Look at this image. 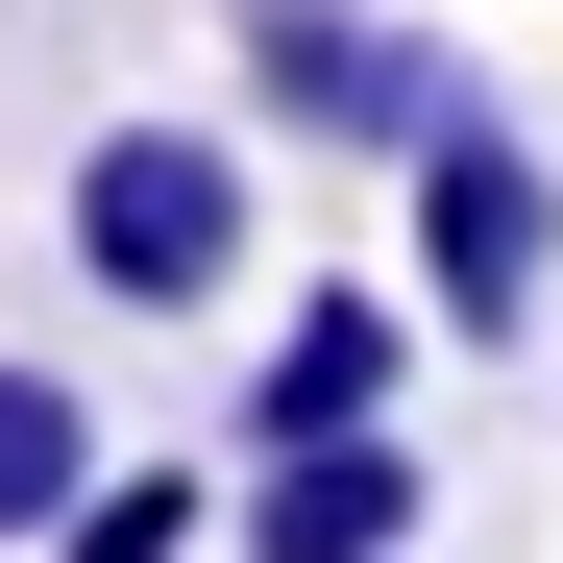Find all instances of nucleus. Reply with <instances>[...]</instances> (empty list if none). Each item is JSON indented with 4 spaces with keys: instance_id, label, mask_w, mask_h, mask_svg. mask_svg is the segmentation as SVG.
I'll return each instance as SVG.
<instances>
[{
    "instance_id": "nucleus-6",
    "label": "nucleus",
    "mask_w": 563,
    "mask_h": 563,
    "mask_svg": "<svg viewBox=\"0 0 563 563\" xmlns=\"http://www.w3.org/2000/svg\"><path fill=\"white\" fill-rule=\"evenodd\" d=\"M74 490H99V417H74L49 367H0V563H49V539H74Z\"/></svg>"
},
{
    "instance_id": "nucleus-7",
    "label": "nucleus",
    "mask_w": 563,
    "mask_h": 563,
    "mask_svg": "<svg viewBox=\"0 0 563 563\" xmlns=\"http://www.w3.org/2000/svg\"><path fill=\"white\" fill-rule=\"evenodd\" d=\"M221 515H245V490H197V465H99V490H74V539H49V563H197Z\"/></svg>"
},
{
    "instance_id": "nucleus-5",
    "label": "nucleus",
    "mask_w": 563,
    "mask_h": 563,
    "mask_svg": "<svg viewBox=\"0 0 563 563\" xmlns=\"http://www.w3.org/2000/svg\"><path fill=\"white\" fill-rule=\"evenodd\" d=\"M393 367H417L393 295H295V319L245 343V441H343V417H393Z\"/></svg>"
},
{
    "instance_id": "nucleus-2",
    "label": "nucleus",
    "mask_w": 563,
    "mask_h": 563,
    "mask_svg": "<svg viewBox=\"0 0 563 563\" xmlns=\"http://www.w3.org/2000/svg\"><path fill=\"white\" fill-rule=\"evenodd\" d=\"M539 269H563V172L465 99V123L417 147V319H441V343H539Z\"/></svg>"
},
{
    "instance_id": "nucleus-3",
    "label": "nucleus",
    "mask_w": 563,
    "mask_h": 563,
    "mask_svg": "<svg viewBox=\"0 0 563 563\" xmlns=\"http://www.w3.org/2000/svg\"><path fill=\"white\" fill-rule=\"evenodd\" d=\"M245 99L295 123V147H441L465 123V74H441V25H393V0H245Z\"/></svg>"
},
{
    "instance_id": "nucleus-1",
    "label": "nucleus",
    "mask_w": 563,
    "mask_h": 563,
    "mask_svg": "<svg viewBox=\"0 0 563 563\" xmlns=\"http://www.w3.org/2000/svg\"><path fill=\"white\" fill-rule=\"evenodd\" d=\"M74 269L123 319H221L245 295V147L221 123H99L74 147Z\"/></svg>"
},
{
    "instance_id": "nucleus-4",
    "label": "nucleus",
    "mask_w": 563,
    "mask_h": 563,
    "mask_svg": "<svg viewBox=\"0 0 563 563\" xmlns=\"http://www.w3.org/2000/svg\"><path fill=\"white\" fill-rule=\"evenodd\" d=\"M417 515H441V465L393 441V417H343V441H245V563H417Z\"/></svg>"
}]
</instances>
